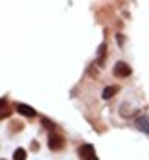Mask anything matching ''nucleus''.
I'll list each match as a JSON object with an SVG mask.
<instances>
[{
  "label": "nucleus",
  "instance_id": "obj_1",
  "mask_svg": "<svg viewBox=\"0 0 149 160\" xmlns=\"http://www.w3.org/2000/svg\"><path fill=\"white\" fill-rule=\"evenodd\" d=\"M48 145L52 151H61L63 147H65V138L59 134V132H55V131H50L48 134Z\"/></svg>",
  "mask_w": 149,
  "mask_h": 160
},
{
  "label": "nucleus",
  "instance_id": "obj_2",
  "mask_svg": "<svg viewBox=\"0 0 149 160\" xmlns=\"http://www.w3.org/2000/svg\"><path fill=\"white\" fill-rule=\"evenodd\" d=\"M114 76L116 78H129L131 76V66L127 63H123V61H118V63L114 64Z\"/></svg>",
  "mask_w": 149,
  "mask_h": 160
},
{
  "label": "nucleus",
  "instance_id": "obj_12",
  "mask_svg": "<svg viewBox=\"0 0 149 160\" xmlns=\"http://www.w3.org/2000/svg\"><path fill=\"white\" fill-rule=\"evenodd\" d=\"M88 160H99V158H98V157H96V155H94V157H90V158H88Z\"/></svg>",
  "mask_w": 149,
  "mask_h": 160
},
{
  "label": "nucleus",
  "instance_id": "obj_7",
  "mask_svg": "<svg viewBox=\"0 0 149 160\" xmlns=\"http://www.w3.org/2000/svg\"><path fill=\"white\" fill-rule=\"evenodd\" d=\"M116 92H118V87H116V85H111V87H107V88L101 92V98H103V99H111L112 96H116Z\"/></svg>",
  "mask_w": 149,
  "mask_h": 160
},
{
  "label": "nucleus",
  "instance_id": "obj_8",
  "mask_svg": "<svg viewBox=\"0 0 149 160\" xmlns=\"http://www.w3.org/2000/svg\"><path fill=\"white\" fill-rule=\"evenodd\" d=\"M105 52H107V44L103 42V44L99 46V52H98V61H96V63H98L99 66H101V64L105 63Z\"/></svg>",
  "mask_w": 149,
  "mask_h": 160
},
{
  "label": "nucleus",
  "instance_id": "obj_11",
  "mask_svg": "<svg viewBox=\"0 0 149 160\" xmlns=\"http://www.w3.org/2000/svg\"><path fill=\"white\" fill-rule=\"evenodd\" d=\"M32 149L33 151H39V144H37V140H33L32 142Z\"/></svg>",
  "mask_w": 149,
  "mask_h": 160
},
{
  "label": "nucleus",
  "instance_id": "obj_10",
  "mask_svg": "<svg viewBox=\"0 0 149 160\" xmlns=\"http://www.w3.org/2000/svg\"><path fill=\"white\" fill-rule=\"evenodd\" d=\"M120 112H122V116H127V114H131L132 111L127 107V103H123V105H122V109H120Z\"/></svg>",
  "mask_w": 149,
  "mask_h": 160
},
{
  "label": "nucleus",
  "instance_id": "obj_3",
  "mask_svg": "<svg viewBox=\"0 0 149 160\" xmlns=\"http://www.w3.org/2000/svg\"><path fill=\"white\" fill-rule=\"evenodd\" d=\"M17 112L22 114V116H26V118H35V116H37L35 109H32V107L26 105V103H17Z\"/></svg>",
  "mask_w": 149,
  "mask_h": 160
},
{
  "label": "nucleus",
  "instance_id": "obj_4",
  "mask_svg": "<svg viewBox=\"0 0 149 160\" xmlns=\"http://www.w3.org/2000/svg\"><path fill=\"white\" fill-rule=\"evenodd\" d=\"M134 123H136V127L140 129L142 132L149 134V116H147V114H142V116H138V118L134 120Z\"/></svg>",
  "mask_w": 149,
  "mask_h": 160
},
{
  "label": "nucleus",
  "instance_id": "obj_6",
  "mask_svg": "<svg viewBox=\"0 0 149 160\" xmlns=\"http://www.w3.org/2000/svg\"><path fill=\"white\" fill-rule=\"evenodd\" d=\"M2 109H0V120H6L9 114H11V109H9V105H7V99L6 98H2V105H0Z\"/></svg>",
  "mask_w": 149,
  "mask_h": 160
},
{
  "label": "nucleus",
  "instance_id": "obj_5",
  "mask_svg": "<svg viewBox=\"0 0 149 160\" xmlns=\"http://www.w3.org/2000/svg\"><path fill=\"white\" fill-rule=\"evenodd\" d=\"M77 153H79V157H81V158H85V160H88L90 157H94V155H96V153H94V147H92L90 144H83V145H79Z\"/></svg>",
  "mask_w": 149,
  "mask_h": 160
},
{
  "label": "nucleus",
  "instance_id": "obj_9",
  "mask_svg": "<svg viewBox=\"0 0 149 160\" xmlns=\"http://www.w3.org/2000/svg\"><path fill=\"white\" fill-rule=\"evenodd\" d=\"M13 160H26V151H24V147L15 149V153H13Z\"/></svg>",
  "mask_w": 149,
  "mask_h": 160
}]
</instances>
